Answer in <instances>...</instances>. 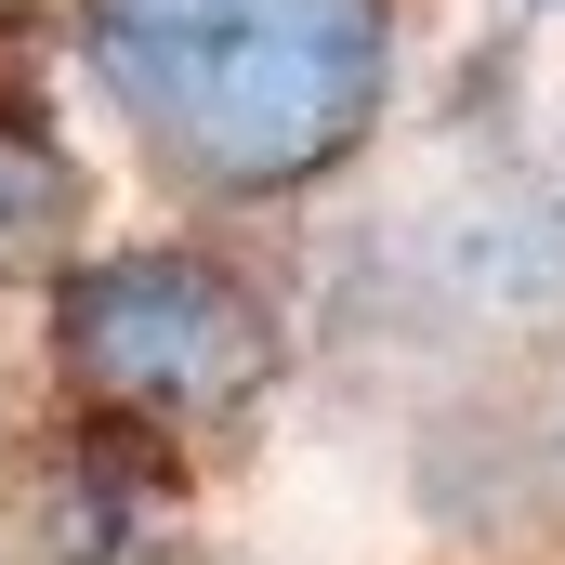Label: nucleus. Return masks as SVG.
<instances>
[{
    "instance_id": "obj_3",
    "label": "nucleus",
    "mask_w": 565,
    "mask_h": 565,
    "mask_svg": "<svg viewBox=\"0 0 565 565\" xmlns=\"http://www.w3.org/2000/svg\"><path fill=\"white\" fill-rule=\"evenodd\" d=\"M434 277L487 329H565V198H473V211H447Z\"/></svg>"
},
{
    "instance_id": "obj_4",
    "label": "nucleus",
    "mask_w": 565,
    "mask_h": 565,
    "mask_svg": "<svg viewBox=\"0 0 565 565\" xmlns=\"http://www.w3.org/2000/svg\"><path fill=\"white\" fill-rule=\"evenodd\" d=\"M66 224H79V171L26 132V119H0V264H40Z\"/></svg>"
},
{
    "instance_id": "obj_1",
    "label": "nucleus",
    "mask_w": 565,
    "mask_h": 565,
    "mask_svg": "<svg viewBox=\"0 0 565 565\" xmlns=\"http://www.w3.org/2000/svg\"><path fill=\"white\" fill-rule=\"evenodd\" d=\"M79 40L184 198H289L395 93V0H79Z\"/></svg>"
},
{
    "instance_id": "obj_2",
    "label": "nucleus",
    "mask_w": 565,
    "mask_h": 565,
    "mask_svg": "<svg viewBox=\"0 0 565 565\" xmlns=\"http://www.w3.org/2000/svg\"><path fill=\"white\" fill-rule=\"evenodd\" d=\"M53 355L93 408L132 422H237L277 382V316L264 289L224 277L211 250H106L53 302Z\"/></svg>"
}]
</instances>
